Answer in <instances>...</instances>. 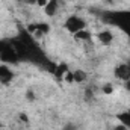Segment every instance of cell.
I'll use <instances>...</instances> for the list:
<instances>
[{"label":"cell","mask_w":130,"mask_h":130,"mask_svg":"<svg viewBox=\"0 0 130 130\" xmlns=\"http://www.w3.org/2000/svg\"><path fill=\"white\" fill-rule=\"evenodd\" d=\"M0 129H2V123H0Z\"/></svg>","instance_id":"obj_24"},{"label":"cell","mask_w":130,"mask_h":130,"mask_svg":"<svg viewBox=\"0 0 130 130\" xmlns=\"http://www.w3.org/2000/svg\"><path fill=\"white\" fill-rule=\"evenodd\" d=\"M20 120H21L23 123H29V118H27L24 113H20Z\"/></svg>","instance_id":"obj_19"},{"label":"cell","mask_w":130,"mask_h":130,"mask_svg":"<svg viewBox=\"0 0 130 130\" xmlns=\"http://www.w3.org/2000/svg\"><path fill=\"white\" fill-rule=\"evenodd\" d=\"M59 8H61V0H48V2H47V5L44 6V11H45V14H47V15L53 17V15H56V14H58Z\"/></svg>","instance_id":"obj_5"},{"label":"cell","mask_w":130,"mask_h":130,"mask_svg":"<svg viewBox=\"0 0 130 130\" xmlns=\"http://www.w3.org/2000/svg\"><path fill=\"white\" fill-rule=\"evenodd\" d=\"M14 80V71L8 65H0V82L3 85H9Z\"/></svg>","instance_id":"obj_4"},{"label":"cell","mask_w":130,"mask_h":130,"mask_svg":"<svg viewBox=\"0 0 130 130\" xmlns=\"http://www.w3.org/2000/svg\"><path fill=\"white\" fill-rule=\"evenodd\" d=\"M47 2H48V0H36V5H38V6H42V8H44V6L47 5Z\"/></svg>","instance_id":"obj_18"},{"label":"cell","mask_w":130,"mask_h":130,"mask_svg":"<svg viewBox=\"0 0 130 130\" xmlns=\"http://www.w3.org/2000/svg\"><path fill=\"white\" fill-rule=\"evenodd\" d=\"M65 29L68 30V32H71L73 35L77 32H80V30H83V29H86V21L83 20V18H80V17H77V15H70L68 18H67V21H65Z\"/></svg>","instance_id":"obj_2"},{"label":"cell","mask_w":130,"mask_h":130,"mask_svg":"<svg viewBox=\"0 0 130 130\" xmlns=\"http://www.w3.org/2000/svg\"><path fill=\"white\" fill-rule=\"evenodd\" d=\"M127 64H129V65H130V61H129V62H127Z\"/></svg>","instance_id":"obj_25"},{"label":"cell","mask_w":130,"mask_h":130,"mask_svg":"<svg viewBox=\"0 0 130 130\" xmlns=\"http://www.w3.org/2000/svg\"><path fill=\"white\" fill-rule=\"evenodd\" d=\"M101 20L104 23L113 24L117 27H120L124 33H127L130 36V11H104L100 14Z\"/></svg>","instance_id":"obj_1"},{"label":"cell","mask_w":130,"mask_h":130,"mask_svg":"<svg viewBox=\"0 0 130 130\" xmlns=\"http://www.w3.org/2000/svg\"><path fill=\"white\" fill-rule=\"evenodd\" d=\"M64 79L67 80V82H70V83H71V82H74V77H73V73H71V71H67V73H65Z\"/></svg>","instance_id":"obj_15"},{"label":"cell","mask_w":130,"mask_h":130,"mask_svg":"<svg viewBox=\"0 0 130 130\" xmlns=\"http://www.w3.org/2000/svg\"><path fill=\"white\" fill-rule=\"evenodd\" d=\"M126 89L130 91V79H129V80H126Z\"/></svg>","instance_id":"obj_22"},{"label":"cell","mask_w":130,"mask_h":130,"mask_svg":"<svg viewBox=\"0 0 130 130\" xmlns=\"http://www.w3.org/2000/svg\"><path fill=\"white\" fill-rule=\"evenodd\" d=\"M117 120H118L123 126H126L127 129H130V115H129V112H120V113L117 115Z\"/></svg>","instance_id":"obj_7"},{"label":"cell","mask_w":130,"mask_h":130,"mask_svg":"<svg viewBox=\"0 0 130 130\" xmlns=\"http://www.w3.org/2000/svg\"><path fill=\"white\" fill-rule=\"evenodd\" d=\"M113 130H127V127H126V126H123V124H120V126L113 127Z\"/></svg>","instance_id":"obj_20"},{"label":"cell","mask_w":130,"mask_h":130,"mask_svg":"<svg viewBox=\"0 0 130 130\" xmlns=\"http://www.w3.org/2000/svg\"><path fill=\"white\" fill-rule=\"evenodd\" d=\"M26 30H27V33H30V35L35 32H38V24H29Z\"/></svg>","instance_id":"obj_14"},{"label":"cell","mask_w":130,"mask_h":130,"mask_svg":"<svg viewBox=\"0 0 130 130\" xmlns=\"http://www.w3.org/2000/svg\"><path fill=\"white\" fill-rule=\"evenodd\" d=\"M38 32L41 33V35H42V33H48L50 32V26H48L47 23H39V24H38Z\"/></svg>","instance_id":"obj_11"},{"label":"cell","mask_w":130,"mask_h":130,"mask_svg":"<svg viewBox=\"0 0 130 130\" xmlns=\"http://www.w3.org/2000/svg\"><path fill=\"white\" fill-rule=\"evenodd\" d=\"M127 112H129V115H130V109H129V110H127Z\"/></svg>","instance_id":"obj_23"},{"label":"cell","mask_w":130,"mask_h":130,"mask_svg":"<svg viewBox=\"0 0 130 130\" xmlns=\"http://www.w3.org/2000/svg\"><path fill=\"white\" fill-rule=\"evenodd\" d=\"M113 74H115V77L117 79H120V80H129L130 79V65L126 62V64H120L117 65V68H115V71H113Z\"/></svg>","instance_id":"obj_3"},{"label":"cell","mask_w":130,"mask_h":130,"mask_svg":"<svg viewBox=\"0 0 130 130\" xmlns=\"http://www.w3.org/2000/svg\"><path fill=\"white\" fill-rule=\"evenodd\" d=\"M68 71V67L65 64H59L58 67H55V70H53V73H55V76L58 77V79H64L65 73Z\"/></svg>","instance_id":"obj_9"},{"label":"cell","mask_w":130,"mask_h":130,"mask_svg":"<svg viewBox=\"0 0 130 130\" xmlns=\"http://www.w3.org/2000/svg\"><path fill=\"white\" fill-rule=\"evenodd\" d=\"M101 89H103V92H104V94H107V95L113 92V86H112V85H109V83H107V85H104Z\"/></svg>","instance_id":"obj_13"},{"label":"cell","mask_w":130,"mask_h":130,"mask_svg":"<svg viewBox=\"0 0 130 130\" xmlns=\"http://www.w3.org/2000/svg\"><path fill=\"white\" fill-rule=\"evenodd\" d=\"M85 100L86 101H92L94 100V89L92 88H86L85 89Z\"/></svg>","instance_id":"obj_12"},{"label":"cell","mask_w":130,"mask_h":130,"mask_svg":"<svg viewBox=\"0 0 130 130\" xmlns=\"http://www.w3.org/2000/svg\"><path fill=\"white\" fill-rule=\"evenodd\" d=\"M20 2H24V3H29V5H33V3H36V0H20Z\"/></svg>","instance_id":"obj_21"},{"label":"cell","mask_w":130,"mask_h":130,"mask_svg":"<svg viewBox=\"0 0 130 130\" xmlns=\"http://www.w3.org/2000/svg\"><path fill=\"white\" fill-rule=\"evenodd\" d=\"M74 38H76V39H79V41H91L92 35H91V32H89V30L83 29V30H80V32L74 33Z\"/></svg>","instance_id":"obj_8"},{"label":"cell","mask_w":130,"mask_h":130,"mask_svg":"<svg viewBox=\"0 0 130 130\" xmlns=\"http://www.w3.org/2000/svg\"><path fill=\"white\" fill-rule=\"evenodd\" d=\"M62 130H77V127H76L74 124H67V126H64Z\"/></svg>","instance_id":"obj_17"},{"label":"cell","mask_w":130,"mask_h":130,"mask_svg":"<svg viewBox=\"0 0 130 130\" xmlns=\"http://www.w3.org/2000/svg\"><path fill=\"white\" fill-rule=\"evenodd\" d=\"M73 77H74V82H77V83H83L85 80H86V73L83 71V70H77V71H74L73 73Z\"/></svg>","instance_id":"obj_10"},{"label":"cell","mask_w":130,"mask_h":130,"mask_svg":"<svg viewBox=\"0 0 130 130\" xmlns=\"http://www.w3.org/2000/svg\"><path fill=\"white\" fill-rule=\"evenodd\" d=\"M26 97H27V100H29V101H35V94H33L32 89H29V91L26 92Z\"/></svg>","instance_id":"obj_16"},{"label":"cell","mask_w":130,"mask_h":130,"mask_svg":"<svg viewBox=\"0 0 130 130\" xmlns=\"http://www.w3.org/2000/svg\"><path fill=\"white\" fill-rule=\"evenodd\" d=\"M98 41L103 44V45H109V44H112V41H113V35L110 30H101V32L98 33Z\"/></svg>","instance_id":"obj_6"}]
</instances>
